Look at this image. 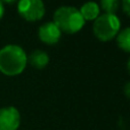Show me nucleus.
I'll return each mask as SVG.
<instances>
[{
    "label": "nucleus",
    "instance_id": "1",
    "mask_svg": "<svg viewBox=\"0 0 130 130\" xmlns=\"http://www.w3.org/2000/svg\"><path fill=\"white\" fill-rule=\"evenodd\" d=\"M27 64V55L17 45H7L0 49V72L5 75L21 74Z\"/></svg>",
    "mask_w": 130,
    "mask_h": 130
},
{
    "label": "nucleus",
    "instance_id": "2",
    "mask_svg": "<svg viewBox=\"0 0 130 130\" xmlns=\"http://www.w3.org/2000/svg\"><path fill=\"white\" fill-rule=\"evenodd\" d=\"M54 24L61 32L73 34L83 27L85 20L78 8L73 6H62L57 8L54 14Z\"/></svg>",
    "mask_w": 130,
    "mask_h": 130
},
{
    "label": "nucleus",
    "instance_id": "3",
    "mask_svg": "<svg viewBox=\"0 0 130 130\" xmlns=\"http://www.w3.org/2000/svg\"><path fill=\"white\" fill-rule=\"evenodd\" d=\"M121 23L117 15L103 14L94 21L92 32L101 41H110L114 39L120 32Z\"/></svg>",
    "mask_w": 130,
    "mask_h": 130
},
{
    "label": "nucleus",
    "instance_id": "4",
    "mask_svg": "<svg viewBox=\"0 0 130 130\" xmlns=\"http://www.w3.org/2000/svg\"><path fill=\"white\" fill-rule=\"evenodd\" d=\"M18 14L29 22H36L45 16V4L41 0H22L17 6Z\"/></svg>",
    "mask_w": 130,
    "mask_h": 130
},
{
    "label": "nucleus",
    "instance_id": "5",
    "mask_svg": "<svg viewBox=\"0 0 130 130\" xmlns=\"http://www.w3.org/2000/svg\"><path fill=\"white\" fill-rule=\"evenodd\" d=\"M21 124V114L14 106L0 108V130H17Z\"/></svg>",
    "mask_w": 130,
    "mask_h": 130
},
{
    "label": "nucleus",
    "instance_id": "6",
    "mask_svg": "<svg viewBox=\"0 0 130 130\" xmlns=\"http://www.w3.org/2000/svg\"><path fill=\"white\" fill-rule=\"evenodd\" d=\"M38 36L42 42L47 43V45H55L61 39L62 32L54 24V22H47L39 27Z\"/></svg>",
    "mask_w": 130,
    "mask_h": 130
},
{
    "label": "nucleus",
    "instance_id": "7",
    "mask_svg": "<svg viewBox=\"0 0 130 130\" xmlns=\"http://www.w3.org/2000/svg\"><path fill=\"white\" fill-rule=\"evenodd\" d=\"M27 62L36 69H45L49 63V56L45 50L37 49L34 52H32L27 57Z\"/></svg>",
    "mask_w": 130,
    "mask_h": 130
},
{
    "label": "nucleus",
    "instance_id": "8",
    "mask_svg": "<svg viewBox=\"0 0 130 130\" xmlns=\"http://www.w3.org/2000/svg\"><path fill=\"white\" fill-rule=\"evenodd\" d=\"M79 11H80L82 18L85 20V22L86 21H95L99 16L101 8H99L98 4L90 1V2H86V4H83Z\"/></svg>",
    "mask_w": 130,
    "mask_h": 130
},
{
    "label": "nucleus",
    "instance_id": "9",
    "mask_svg": "<svg viewBox=\"0 0 130 130\" xmlns=\"http://www.w3.org/2000/svg\"><path fill=\"white\" fill-rule=\"evenodd\" d=\"M117 43L120 49L130 53V26L121 30L117 36Z\"/></svg>",
    "mask_w": 130,
    "mask_h": 130
},
{
    "label": "nucleus",
    "instance_id": "10",
    "mask_svg": "<svg viewBox=\"0 0 130 130\" xmlns=\"http://www.w3.org/2000/svg\"><path fill=\"white\" fill-rule=\"evenodd\" d=\"M119 6H120V2L118 0H103L101 2V7L105 13L104 14H113L115 15V13L118 11L119 9Z\"/></svg>",
    "mask_w": 130,
    "mask_h": 130
},
{
    "label": "nucleus",
    "instance_id": "11",
    "mask_svg": "<svg viewBox=\"0 0 130 130\" xmlns=\"http://www.w3.org/2000/svg\"><path fill=\"white\" fill-rule=\"evenodd\" d=\"M122 8H123L124 14L130 17V0H124L122 2Z\"/></svg>",
    "mask_w": 130,
    "mask_h": 130
},
{
    "label": "nucleus",
    "instance_id": "12",
    "mask_svg": "<svg viewBox=\"0 0 130 130\" xmlns=\"http://www.w3.org/2000/svg\"><path fill=\"white\" fill-rule=\"evenodd\" d=\"M123 92H124V95H126V96L130 99V81L129 82H127L126 86L123 87Z\"/></svg>",
    "mask_w": 130,
    "mask_h": 130
},
{
    "label": "nucleus",
    "instance_id": "13",
    "mask_svg": "<svg viewBox=\"0 0 130 130\" xmlns=\"http://www.w3.org/2000/svg\"><path fill=\"white\" fill-rule=\"evenodd\" d=\"M5 14V8H4V4H2L1 1H0V20L2 18V16H4Z\"/></svg>",
    "mask_w": 130,
    "mask_h": 130
},
{
    "label": "nucleus",
    "instance_id": "14",
    "mask_svg": "<svg viewBox=\"0 0 130 130\" xmlns=\"http://www.w3.org/2000/svg\"><path fill=\"white\" fill-rule=\"evenodd\" d=\"M127 69H128V72L130 73V57H129V59H128V63H127Z\"/></svg>",
    "mask_w": 130,
    "mask_h": 130
}]
</instances>
